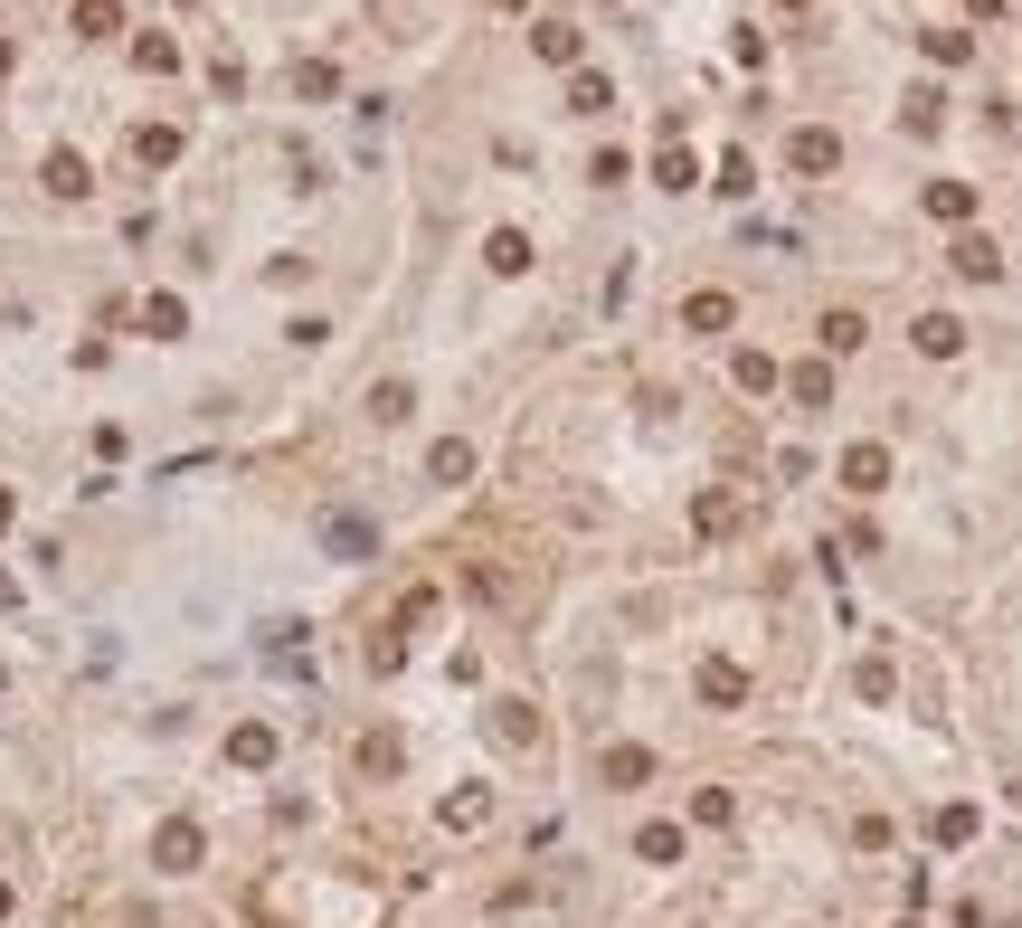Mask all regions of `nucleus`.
Segmentation results:
<instances>
[{"instance_id":"f257e3e1","label":"nucleus","mask_w":1022,"mask_h":928,"mask_svg":"<svg viewBox=\"0 0 1022 928\" xmlns=\"http://www.w3.org/2000/svg\"><path fill=\"white\" fill-rule=\"evenodd\" d=\"M785 162H795V171H833V162H843V143H833L824 123H795V143H785Z\"/></svg>"},{"instance_id":"f03ea898","label":"nucleus","mask_w":1022,"mask_h":928,"mask_svg":"<svg viewBox=\"0 0 1022 928\" xmlns=\"http://www.w3.org/2000/svg\"><path fill=\"white\" fill-rule=\"evenodd\" d=\"M701 701H711V711H738V701H748V673L738 664H701Z\"/></svg>"},{"instance_id":"7ed1b4c3","label":"nucleus","mask_w":1022,"mask_h":928,"mask_svg":"<svg viewBox=\"0 0 1022 928\" xmlns=\"http://www.w3.org/2000/svg\"><path fill=\"white\" fill-rule=\"evenodd\" d=\"M483 265H493V275H521V265H530V238H521V228H493V238H483Z\"/></svg>"},{"instance_id":"20e7f679","label":"nucleus","mask_w":1022,"mask_h":928,"mask_svg":"<svg viewBox=\"0 0 1022 928\" xmlns=\"http://www.w3.org/2000/svg\"><path fill=\"white\" fill-rule=\"evenodd\" d=\"M843 483H853V493H880V483H890V455H880V446H853V455H843Z\"/></svg>"},{"instance_id":"39448f33","label":"nucleus","mask_w":1022,"mask_h":928,"mask_svg":"<svg viewBox=\"0 0 1022 928\" xmlns=\"http://www.w3.org/2000/svg\"><path fill=\"white\" fill-rule=\"evenodd\" d=\"M596 777H606V786H644V777H653V749H606Z\"/></svg>"},{"instance_id":"423d86ee","label":"nucleus","mask_w":1022,"mask_h":928,"mask_svg":"<svg viewBox=\"0 0 1022 928\" xmlns=\"http://www.w3.org/2000/svg\"><path fill=\"white\" fill-rule=\"evenodd\" d=\"M682 323H691V332H729V323H738V304H729V294H691V304H682Z\"/></svg>"},{"instance_id":"0eeeda50","label":"nucleus","mask_w":1022,"mask_h":928,"mask_svg":"<svg viewBox=\"0 0 1022 928\" xmlns=\"http://www.w3.org/2000/svg\"><path fill=\"white\" fill-rule=\"evenodd\" d=\"M530 48H540L549 67H578V29L569 20H540V29H530Z\"/></svg>"},{"instance_id":"6e6552de","label":"nucleus","mask_w":1022,"mask_h":928,"mask_svg":"<svg viewBox=\"0 0 1022 928\" xmlns=\"http://www.w3.org/2000/svg\"><path fill=\"white\" fill-rule=\"evenodd\" d=\"M228 758H238V767H265V758H275V730H265V720H246V730L228 739Z\"/></svg>"},{"instance_id":"1a4fd4ad","label":"nucleus","mask_w":1022,"mask_h":928,"mask_svg":"<svg viewBox=\"0 0 1022 928\" xmlns=\"http://www.w3.org/2000/svg\"><path fill=\"white\" fill-rule=\"evenodd\" d=\"M833 399V370L824 360H795V407H824Z\"/></svg>"},{"instance_id":"9d476101","label":"nucleus","mask_w":1022,"mask_h":928,"mask_svg":"<svg viewBox=\"0 0 1022 928\" xmlns=\"http://www.w3.org/2000/svg\"><path fill=\"white\" fill-rule=\"evenodd\" d=\"M691 522L719 541V531H738V502H729V493H701V502H691Z\"/></svg>"},{"instance_id":"9b49d317","label":"nucleus","mask_w":1022,"mask_h":928,"mask_svg":"<svg viewBox=\"0 0 1022 928\" xmlns=\"http://www.w3.org/2000/svg\"><path fill=\"white\" fill-rule=\"evenodd\" d=\"M162 862H171V872H190V862H199V825H162Z\"/></svg>"},{"instance_id":"f8f14e48","label":"nucleus","mask_w":1022,"mask_h":928,"mask_svg":"<svg viewBox=\"0 0 1022 928\" xmlns=\"http://www.w3.org/2000/svg\"><path fill=\"white\" fill-rule=\"evenodd\" d=\"M48 190L57 199H86V162H76V152H48Z\"/></svg>"},{"instance_id":"ddd939ff","label":"nucleus","mask_w":1022,"mask_h":928,"mask_svg":"<svg viewBox=\"0 0 1022 928\" xmlns=\"http://www.w3.org/2000/svg\"><path fill=\"white\" fill-rule=\"evenodd\" d=\"M474 474V446H464V436H446V446H436V483H464Z\"/></svg>"},{"instance_id":"4468645a","label":"nucleus","mask_w":1022,"mask_h":928,"mask_svg":"<svg viewBox=\"0 0 1022 928\" xmlns=\"http://www.w3.org/2000/svg\"><path fill=\"white\" fill-rule=\"evenodd\" d=\"M502 739H512V749H540V720H530V701H502Z\"/></svg>"},{"instance_id":"2eb2a0df","label":"nucleus","mask_w":1022,"mask_h":928,"mask_svg":"<svg viewBox=\"0 0 1022 928\" xmlns=\"http://www.w3.org/2000/svg\"><path fill=\"white\" fill-rule=\"evenodd\" d=\"M824 351H861V313H843V304L824 313Z\"/></svg>"},{"instance_id":"dca6fc26","label":"nucleus","mask_w":1022,"mask_h":928,"mask_svg":"<svg viewBox=\"0 0 1022 928\" xmlns=\"http://www.w3.org/2000/svg\"><path fill=\"white\" fill-rule=\"evenodd\" d=\"M483 815H493V796H483V786H464V796H446V825L464 833V825H483Z\"/></svg>"},{"instance_id":"f3484780","label":"nucleus","mask_w":1022,"mask_h":928,"mask_svg":"<svg viewBox=\"0 0 1022 928\" xmlns=\"http://www.w3.org/2000/svg\"><path fill=\"white\" fill-rule=\"evenodd\" d=\"M635 853H644V862H672V853H682V825H644Z\"/></svg>"},{"instance_id":"a211bd4d","label":"nucleus","mask_w":1022,"mask_h":928,"mask_svg":"<svg viewBox=\"0 0 1022 928\" xmlns=\"http://www.w3.org/2000/svg\"><path fill=\"white\" fill-rule=\"evenodd\" d=\"M76 29H86V39H105V29H123V10H114V0H76Z\"/></svg>"},{"instance_id":"6ab92c4d","label":"nucleus","mask_w":1022,"mask_h":928,"mask_svg":"<svg viewBox=\"0 0 1022 928\" xmlns=\"http://www.w3.org/2000/svg\"><path fill=\"white\" fill-rule=\"evenodd\" d=\"M133 152H143V162H180V133H171V123H152V133H133Z\"/></svg>"},{"instance_id":"aec40b11","label":"nucleus","mask_w":1022,"mask_h":928,"mask_svg":"<svg viewBox=\"0 0 1022 928\" xmlns=\"http://www.w3.org/2000/svg\"><path fill=\"white\" fill-rule=\"evenodd\" d=\"M653 190H691V152H653Z\"/></svg>"},{"instance_id":"412c9836","label":"nucleus","mask_w":1022,"mask_h":928,"mask_svg":"<svg viewBox=\"0 0 1022 928\" xmlns=\"http://www.w3.org/2000/svg\"><path fill=\"white\" fill-rule=\"evenodd\" d=\"M919 351H927V360L956 351V323H947V313H927V323H919Z\"/></svg>"},{"instance_id":"4be33fe9","label":"nucleus","mask_w":1022,"mask_h":928,"mask_svg":"<svg viewBox=\"0 0 1022 928\" xmlns=\"http://www.w3.org/2000/svg\"><path fill=\"white\" fill-rule=\"evenodd\" d=\"M729 370H738V389H777V360H767V351H738Z\"/></svg>"},{"instance_id":"5701e85b","label":"nucleus","mask_w":1022,"mask_h":928,"mask_svg":"<svg viewBox=\"0 0 1022 928\" xmlns=\"http://www.w3.org/2000/svg\"><path fill=\"white\" fill-rule=\"evenodd\" d=\"M569 105H578V114H606V76H596V67H578V86H569Z\"/></svg>"},{"instance_id":"b1692460","label":"nucleus","mask_w":1022,"mask_h":928,"mask_svg":"<svg viewBox=\"0 0 1022 928\" xmlns=\"http://www.w3.org/2000/svg\"><path fill=\"white\" fill-rule=\"evenodd\" d=\"M927 209H937V218H966L975 190H966V181H937V190H927Z\"/></svg>"},{"instance_id":"393cba45","label":"nucleus","mask_w":1022,"mask_h":928,"mask_svg":"<svg viewBox=\"0 0 1022 928\" xmlns=\"http://www.w3.org/2000/svg\"><path fill=\"white\" fill-rule=\"evenodd\" d=\"M691 825H729V786H701V796H691Z\"/></svg>"},{"instance_id":"a878e982","label":"nucleus","mask_w":1022,"mask_h":928,"mask_svg":"<svg viewBox=\"0 0 1022 928\" xmlns=\"http://www.w3.org/2000/svg\"><path fill=\"white\" fill-rule=\"evenodd\" d=\"M143 323H152V332H162V341H171V332H180V323H190V313H180V304H171V294H152V304H143Z\"/></svg>"},{"instance_id":"bb28decb","label":"nucleus","mask_w":1022,"mask_h":928,"mask_svg":"<svg viewBox=\"0 0 1022 928\" xmlns=\"http://www.w3.org/2000/svg\"><path fill=\"white\" fill-rule=\"evenodd\" d=\"M0 76H10V39H0Z\"/></svg>"},{"instance_id":"cd10ccee","label":"nucleus","mask_w":1022,"mask_h":928,"mask_svg":"<svg viewBox=\"0 0 1022 928\" xmlns=\"http://www.w3.org/2000/svg\"><path fill=\"white\" fill-rule=\"evenodd\" d=\"M785 10H805V0H785Z\"/></svg>"}]
</instances>
